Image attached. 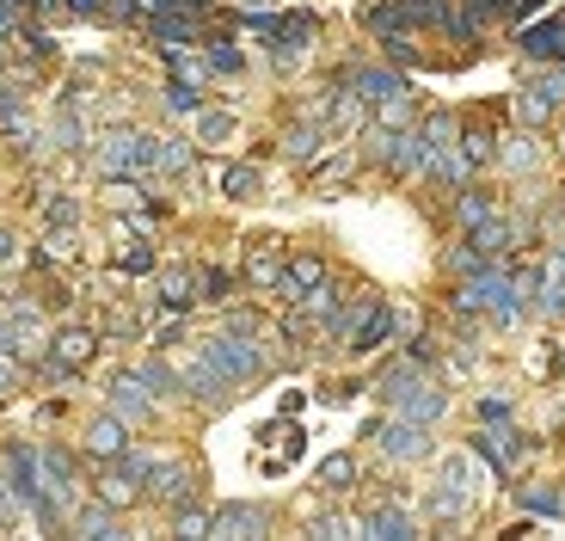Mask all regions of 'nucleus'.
<instances>
[{
  "label": "nucleus",
  "mask_w": 565,
  "mask_h": 541,
  "mask_svg": "<svg viewBox=\"0 0 565 541\" xmlns=\"http://www.w3.org/2000/svg\"><path fill=\"white\" fill-rule=\"evenodd\" d=\"M375 394H382L399 418H418V425H437L443 406H449V394H443V388L430 382V375L412 370V357H406V363H394V370H387L382 382H375Z\"/></svg>",
  "instance_id": "1"
},
{
  "label": "nucleus",
  "mask_w": 565,
  "mask_h": 541,
  "mask_svg": "<svg viewBox=\"0 0 565 541\" xmlns=\"http://www.w3.org/2000/svg\"><path fill=\"white\" fill-rule=\"evenodd\" d=\"M99 172L105 179H148L154 172V136H141V129L99 136Z\"/></svg>",
  "instance_id": "2"
},
{
  "label": "nucleus",
  "mask_w": 565,
  "mask_h": 541,
  "mask_svg": "<svg viewBox=\"0 0 565 541\" xmlns=\"http://www.w3.org/2000/svg\"><path fill=\"white\" fill-rule=\"evenodd\" d=\"M203 351H210V357L222 363L227 375H234V388H241V382H253V375L265 370V351H258V344L246 339V327H227V332H215V339L203 344Z\"/></svg>",
  "instance_id": "3"
},
{
  "label": "nucleus",
  "mask_w": 565,
  "mask_h": 541,
  "mask_svg": "<svg viewBox=\"0 0 565 541\" xmlns=\"http://www.w3.org/2000/svg\"><path fill=\"white\" fill-rule=\"evenodd\" d=\"M369 31H394V25H449V0H399V7H369Z\"/></svg>",
  "instance_id": "4"
},
{
  "label": "nucleus",
  "mask_w": 565,
  "mask_h": 541,
  "mask_svg": "<svg viewBox=\"0 0 565 541\" xmlns=\"http://www.w3.org/2000/svg\"><path fill=\"white\" fill-rule=\"evenodd\" d=\"M93 351H99V332H86V327H62L56 339H50V357H43V370L50 375H74L93 363Z\"/></svg>",
  "instance_id": "5"
},
{
  "label": "nucleus",
  "mask_w": 565,
  "mask_h": 541,
  "mask_svg": "<svg viewBox=\"0 0 565 541\" xmlns=\"http://www.w3.org/2000/svg\"><path fill=\"white\" fill-rule=\"evenodd\" d=\"M265 529H270L265 505H215L210 511V535H222V541H253Z\"/></svg>",
  "instance_id": "6"
},
{
  "label": "nucleus",
  "mask_w": 565,
  "mask_h": 541,
  "mask_svg": "<svg viewBox=\"0 0 565 541\" xmlns=\"http://www.w3.org/2000/svg\"><path fill=\"white\" fill-rule=\"evenodd\" d=\"M473 456H480V462H492L498 474H510V468H523V456H529V443L516 437V431H510L504 418H498V425H486L480 437H473Z\"/></svg>",
  "instance_id": "7"
},
{
  "label": "nucleus",
  "mask_w": 565,
  "mask_h": 541,
  "mask_svg": "<svg viewBox=\"0 0 565 541\" xmlns=\"http://www.w3.org/2000/svg\"><path fill=\"white\" fill-rule=\"evenodd\" d=\"M191 492H198V474L184 468V462H154L148 468V499H160V505H191Z\"/></svg>",
  "instance_id": "8"
},
{
  "label": "nucleus",
  "mask_w": 565,
  "mask_h": 541,
  "mask_svg": "<svg viewBox=\"0 0 565 541\" xmlns=\"http://www.w3.org/2000/svg\"><path fill=\"white\" fill-rule=\"evenodd\" d=\"M382 449H387L394 462L430 456V425H418V418H399V413H394V425H382Z\"/></svg>",
  "instance_id": "9"
},
{
  "label": "nucleus",
  "mask_w": 565,
  "mask_h": 541,
  "mask_svg": "<svg viewBox=\"0 0 565 541\" xmlns=\"http://www.w3.org/2000/svg\"><path fill=\"white\" fill-rule=\"evenodd\" d=\"M105 394H111V413L129 418V425H141V418L154 413V394H148V382H141V375H111V388H105Z\"/></svg>",
  "instance_id": "10"
},
{
  "label": "nucleus",
  "mask_w": 565,
  "mask_h": 541,
  "mask_svg": "<svg viewBox=\"0 0 565 541\" xmlns=\"http://www.w3.org/2000/svg\"><path fill=\"white\" fill-rule=\"evenodd\" d=\"M344 86H351L363 105H382V99H394V93H406V74H394V68H351Z\"/></svg>",
  "instance_id": "11"
},
{
  "label": "nucleus",
  "mask_w": 565,
  "mask_h": 541,
  "mask_svg": "<svg viewBox=\"0 0 565 541\" xmlns=\"http://www.w3.org/2000/svg\"><path fill=\"white\" fill-rule=\"evenodd\" d=\"M129 449V418H117V413H105V418H93L86 425V456H99V462H117Z\"/></svg>",
  "instance_id": "12"
},
{
  "label": "nucleus",
  "mask_w": 565,
  "mask_h": 541,
  "mask_svg": "<svg viewBox=\"0 0 565 541\" xmlns=\"http://www.w3.org/2000/svg\"><path fill=\"white\" fill-rule=\"evenodd\" d=\"M227 388H234V375H227L210 351H203L191 370H184V394H191V400H227Z\"/></svg>",
  "instance_id": "13"
},
{
  "label": "nucleus",
  "mask_w": 565,
  "mask_h": 541,
  "mask_svg": "<svg viewBox=\"0 0 565 541\" xmlns=\"http://www.w3.org/2000/svg\"><path fill=\"white\" fill-rule=\"evenodd\" d=\"M516 241H523V229H516V222H504V215H486L480 229H467V246H473V253H486V258H504Z\"/></svg>",
  "instance_id": "14"
},
{
  "label": "nucleus",
  "mask_w": 565,
  "mask_h": 541,
  "mask_svg": "<svg viewBox=\"0 0 565 541\" xmlns=\"http://www.w3.org/2000/svg\"><path fill=\"white\" fill-rule=\"evenodd\" d=\"M394 327H399V314L387 308V301H369V314H363V327H356L351 351H356V357H363V351H382V344L394 339Z\"/></svg>",
  "instance_id": "15"
},
{
  "label": "nucleus",
  "mask_w": 565,
  "mask_h": 541,
  "mask_svg": "<svg viewBox=\"0 0 565 541\" xmlns=\"http://www.w3.org/2000/svg\"><path fill=\"white\" fill-rule=\"evenodd\" d=\"M356 535H375V541H412L418 529H412V517L399 511V505H375V511H363Z\"/></svg>",
  "instance_id": "16"
},
{
  "label": "nucleus",
  "mask_w": 565,
  "mask_h": 541,
  "mask_svg": "<svg viewBox=\"0 0 565 541\" xmlns=\"http://www.w3.org/2000/svg\"><path fill=\"white\" fill-rule=\"evenodd\" d=\"M523 56L529 62H565V13L547 19V25H529L523 31Z\"/></svg>",
  "instance_id": "17"
},
{
  "label": "nucleus",
  "mask_w": 565,
  "mask_h": 541,
  "mask_svg": "<svg viewBox=\"0 0 565 541\" xmlns=\"http://www.w3.org/2000/svg\"><path fill=\"white\" fill-rule=\"evenodd\" d=\"M320 284H326V265H320V258H282V284H277L282 301H301L308 289H320Z\"/></svg>",
  "instance_id": "18"
},
{
  "label": "nucleus",
  "mask_w": 565,
  "mask_h": 541,
  "mask_svg": "<svg viewBox=\"0 0 565 541\" xmlns=\"http://www.w3.org/2000/svg\"><path fill=\"white\" fill-rule=\"evenodd\" d=\"M74 535H86V541H117L124 535V523H117V505H86V511H74Z\"/></svg>",
  "instance_id": "19"
},
{
  "label": "nucleus",
  "mask_w": 565,
  "mask_h": 541,
  "mask_svg": "<svg viewBox=\"0 0 565 541\" xmlns=\"http://www.w3.org/2000/svg\"><path fill=\"white\" fill-rule=\"evenodd\" d=\"M99 499L117 505V511H124V505H136L141 499V474H129L124 462H111V468L99 474Z\"/></svg>",
  "instance_id": "20"
},
{
  "label": "nucleus",
  "mask_w": 565,
  "mask_h": 541,
  "mask_svg": "<svg viewBox=\"0 0 565 541\" xmlns=\"http://www.w3.org/2000/svg\"><path fill=\"white\" fill-rule=\"evenodd\" d=\"M191 284H198V277H191L184 265L160 270V308H167V314H184L191 301H198V289H191Z\"/></svg>",
  "instance_id": "21"
},
{
  "label": "nucleus",
  "mask_w": 565,
  "mask_h": 541,
  "mask_svg": "<svg viewBox=\"0 0 565 541\" xmlns=\"http://www.w3.org/2000/svg\"><path fill=\"white\" fill-rule=\"evenodd\" d=\"M148 31L160 38V50H172V43H191V38H198V13H154V19H148Z\"/></svg>",
  "instance_id": "22"
},
{
  "label": "nucleus",
  "mask_w": 565,
  "mask_h": 541,
  "mask_svg": "<svg viewBox=\"0 0 565 541\" xmlns=\"http://www.w3.org/2000/svg\"><path fill=\"white\" fill-rule=\"evenodd\" d=\"M535 308L547 314V320H565V265H559V258H553V265H547V277H541Z\"/></svg>",
  "instance_id": "23"
},
{
  "label": "nucleus",
  "mask_w": 565,
  "mask_h": 541,
  "mask_svg": "<svg viewBox=\"0 0 565 541\" xmlns=\"http://www.w3.org/2000/svg\"><path fill=\"white\" fill-rule=\"evenodd\" d=\"M516 505L529 517H565V492L559 486H516Z\"/></svg>",
  "instance_id": "24"
},
{
  "label": "nucleus",
  "mask_w": 565,
  "mask_h": 541,
  "mask_svg": "<svg viewBox=\"0 0 565 541\" xmlns=\"http://www.w3.org/2000/svg\"><path fill=\"white\" fill-rule=\"evenodd\" d=\"M62 7H68L74 19H117V25L136 19V0H62Z\"/></svg>",
  "instance_id": "25"
},
{
  "label": "nucleus",
  "mask_w": 565,
  "mask_h": 541,
  "mask_svg": "<svg viewBox=\"0 0 565 541\" xmlns=\"http://www.w3.org/2000/svg\"><path fill=\"white\" fill-rule=\"evenodd\" d=\"M320 148H326V129L320 124H296L289 136H282V155H289V160H320Z\"/></svg>",
  "instance_id": "26"
},
{
  "label": "nucleus",
  "mask_w": 565,
  "mask_h": 541,
  "mask_svg": "<svg viewBox=\"0 0 565 541\" xmlns=\"http://www.w3.org/2000/svg\"><path fill=\"white\" fill-rule=\"evenodd\" d=\"M246 284L253 289H277L282 284V258L270 253V246H253V258H246Z\"/></svg>",
  "instance_id": "27"
},
{
  "label": "nucleus",
  "mask_w": 565,
  "mask_h": 541,
  "mask_svg": "<svg viewBox=\"0 0 565 541\" xmlns=\"http://www.w3.org/2000/svg\"><path fill=\"white\" fill-rule=\"evenodd\" d=\"M222 191L234 203H246V198H258V191H265V172H258V167H227L222 172Z\"/></svg>",
  "instance_id": "28"
},
{
  "label": "nucleus",
  "mask_w": 565,
  "mask_h": 541,
  "mask_svg": "<svg viewBox=\"0 0 565 541\" xmlns=\"http://www.w3.org/2000/svg\"><path fill=\"white\" fill-rule=\"evenodd\" d=\"M529 93H535L541 105H553V112H559V105H565V62H553V68H541L535 81H529Z\"/></svg>",
  "instance_id": "29"
},
{
  "label": "nucleus",
  "mask_w": 565,
  "mask_h": 541,
  "mask_svg": "<svg viewBox=\"0 0 565 541\" xmlns=\"http://www.w3.org/2000/svg\"><path fill=\"white\" fill-rule=\"evenodd\" d=\"M167 62H172V81H191V86H203V81H210V56H191V50H184V43H172V50H167Z\"/></svg>",
  "instance_id": "30"
},
{
  "label": "nucleus",
  "mask_w": 565,
  "mask_h": 541,
  "mask_svg": "<svg viewBox=\"0 0 565 541\" xmlns=\"http://www.w3.org/2000/svg\"><path fill=\"white\" fill-rule=\"evenodd\" d=\"M191 167V142L179 136H154V172H184Z\"/></svg>",
  "instance_id": "31"
},
{
  "label": "nucleus",
  "mask_w": 565,
  "mask_h": 541,
  "mask_svg": "<svg viewBox=\"0 0 565 541\" xmlns=\"http://www.w3.org/2000/svg\"><path fill=\"white\" fill-rule=\"evenodd\" d=\"M141 382H148V394H184V375L167 370L160 357H148V363H141Z\"/></svg>",
  "instance_id": "32"
},
{
  "label": "nucleus",
  "mask_w": 565,
  "mask_h": 541,
  "mask_svg": "<svg viewBox=\"0 0 565 541\" xmlns=\"http://www.w3.org/2000/svg\"><path fill=\"white\" fill-rule=\"evenodd\" d=\"M351 480H356V462L351 456H326L320 462V486H326V492H351Z\"/></svg>",
  "instance_id": "33"
},
{
  "label": "nucleus",
  "mask_w": 565,
  "mask_h": 541,
  "mask_svg": "<svg viewBox=\"0 0 565 541\" xmlns=\"http://www.w3.org/2000/svg\"><path fill=\"white\" fill-rule=\"evenodd\" d=\"M375 124L382 129H412V93H394V99L375 105Z\"/></svg>",
  "instance_id": "34"
},
{
  "label": "nucleus",
  "mask_w": 565,
  "mask_h": 541,
  "mask_svg": "<svg viewBox=\"0 0 565 541\" xmlns=\"http://www.w3.org/2000/svg\"><path fill=\"white\" fill-rule=\"evenodd\" d=\"M455 215H461V229H480L486 215H498V210H492V198H486V191H461V203H455Z\"/></svg>",
  "instance_id": "35"
},
{
  "label": "nucleus",
  "mask_w": 565,
  "mask_h": 541,
  "mask_svg": "<svg viewBox=\"0 0 565 541\" xmlns=\"http://www.w3.org/2000/svg\"><path fill=\"white\" fill-rule=\"evenodd\" d=\"M198 296L203 301H227V296H234V277H227V270H215V265H203L198 270Z\"/></svg>",
  "instance_id": "36"
},
{
  "label": "nucleus",
  "mask_w": 565,
  "mask_h": 541,
  "mask_svg": "<svg viewBox=\"0 0 565 541\" xmlns=\"http://www.w3.org/2000/svg\"><path fill=\"white\" fill-rule=\"evenodd\" d=\"M167 112H179V117H198V112H203L198 86H191V81H172V86H167Z\"/></svg>",
  "instance_id": "37"
},
{
  "label": "nucleus",
  "mask_w": 565,
  "mask_h": 541,
  "mask_svg": "<svg viewBox=\"0 0 565 541\" xmlns=\"http://www.w3.org/2000/svg\"><path fill=\"white\" fill-rule=\"evenodd\" d=\"M227 136H234L227 112H198V142H227Z\"/></svg>",
  "instance_id": "38"
},
{
  "label": "nucleus",
  "mask_w": 565,
  "mask_h": 541,
  "mask_svg": "<svg viewBox=\"0 0 565 541\" xmlns=\"http://www.w3.org/2000/svg\"><path fill=\"white\" fill-rule=\"evenodd\" d=\"M86 142V129H81V117H74V105L62 99V112H56V148H81Z\"/></svg>",
  "instance_id": "39"
},
{
  "label": "nucleus",
  "mask_w": 565,
  "mask_h": 541,
  "mask_svg": "<svg viewBox=\"0 0 565 541\" xmlns=\"http://www.w3.org/2000/svg\"><path fill=\"white\" fill-rule=\"evenodd\" d=\"M241 68H246V62H241V50L215 38V43H210V74H241Z\"/></svg>",
  "instance_id": "40"
},
{
  "label": "nucleus",
  "mask_w": 565,
  "mask_h": 541,
  "mask_svg": "<svg viewBox=\"0 0 565 541\" xmlns=\"http://www.w3.org/2000/svg\"><path fill=\"white\" fill-rule=\"evenodd\" d=\"M43 215H50V229H56V234H68L74 222H81V203H74V198H50V210H43Z\"/></svg>",
  "instance_id": "41"
},
{
  "label": "nucleus",
  "mask_w": 565,
  "mask_h": 541,
  "mask_svg": "<svg viewBox=\"0 0 565 541\" xmlns=\"http://www.w3.org/2000/svg\"><path fill=\"white\" fill-rule=\"evenodd\" d=\"M172 529H179L184 541H198V535H210V511H191V505H179V523H172Z\"/></svg>",
  "instance_id": "42"
},
{
  "label": "nucleus",
  "mask_w": 565,
  "mask_h": 541,
  "mask_svg": "<svg viewBox=\"0 0 565 541\" xmlns=\"http://www.w3.org/2000/svg\"><path fill=\"white\" fill-rule=\"evenodd\" d=\"M443 486H461V492H473V462H467V456H449V462H443Z\"/></svg>",
  "instance_id": "43"
},
{
  "label": "nucleus",
  "mask_w": 565,
  "mask_h": 541,
  "mask_svg": "<svg viewBox=\"0 0 565 541\" xmlns=\"http://www.w3.org/2000/svg\"><path fill=\"white\" fill-rule=\"evenodd\" d=\"M461 155H467V167H486V160H492V136H486V129L461 136Z\"/></svg>",
  "instance_id": "44"
},
{
  "label": "nucleus",
  "mask_w": 565,
  "mask_h": 541,
  "mask_svg": "<svg viewBox=\"0 0 565 541\" xmlns=\"http://www.w3.org/2000/svg\"><path fill=\"white\" fill-rule=\"evenodd\" d=\"M516 112H523V124H547V117H553V105H541L535 93L523 86V99H516Z\"/></svg>",
  "instance_id": "45"
},
{
  "label": "nucleus",
  "mask_w": 565,
  "mask_h": 541,
  "mask_svg": "<svg viewBox=\"0 0 565 541\" xmlns=\"http://www.w3.org/2000/svg\"><path fill=\"white\" fill-rule=\"evenodd\" d=\"M148 13H203V0H136Z\"/></svg>",
  "instance_id": "46"
},
{
  "label": "nucleus",
  "mask_w": 565,
  "mask_h": 541,
  "mask_svg": "<svg viewBox=\"0 0 565 541\" xmlns=\"http://www.w3.org/2000/svg\"><path fill=\"white\" fill-rule=\"evenodd\" d=\"M25 7H31V0H0V38H7V31H19Z\"/></svg>",
  "instance_id": "47"
},
{
  "label": "nucleus",
  "mask_w": 565,
  "mask_h": 541,
  "mask_svg": "<svg viewBox=\"0 0 565 541\" xmlns=\"http://www.w3.org/2000/svg\"><path fill=\"white\" fill-rule=\"evenodd\" d=\"M313 535L339 541V535H351V523H344V517H313Z\"/></svg>",
  "instance_id": "48"
},
{
  "label": "nucleus",
  "mask_w": 565,
  "mask_h": 541,
  "mask_svg": "<svg viewBox=\"0 0 565 541\" xmlns=\"http://www.w3.org/2000/svg\"><path fill=\"white\" fill-rule=\"evenodd\" d=\"M13 388H19V363H13L7 351H0V400L13 394Z\"/></svg>",
  "instance_id": "49"
},
{
  "label": "nucleus",
  "mask_w": 565,
  "mask_h": 541,
  "mask_svg": "<svg viewBox=\"0 0 565 541\" xmlns=\"http://www.w3.org/2000/svg\"><path fill=\"white\" fill-rule=\"evenodd\" d=\"M480 418H486V425H498V418H510V400H480Z\"/></svg>",
  "instance_id": "50"
},
{
  "label": "nucleus",
  "mask_w": 565,
  "mask_h": 541,
  "mask_svg": "<svg viewBox=\"0 0 565 541\" xmlns=\"http://www.w3.org/2000/svg\"><path fill=\"white\" fill-rule=\"evenodd\" d=\"M124 270H154V253H148V246H136V253H124Z\"/></svg>",
  "instance_id": "51"
},
{
  "label": "nucleus",
  "mask_w": 565,
  "mask_h": 541,
  "mask_svg": "<svg viewBox=\"0 0 565 541\" xmlns=\"http://www.w3.org/2000/svg\"><path fill=\"white\" fill-rule=\"evenodd\" d=\"M13 258H19V234L0 229V265H13Z\"/></svg>",
  "instance_id": "52"
},
{
  "label": "nucleus",
  "mask_w": 565,
  "mask_h": 541,
  "mask_svg": "<svg viewBox=\"0 0 565 541\" xmlns=\"http://www.w3.org/2000/svg\"><path fill=\"white\" fill-rule=\"evenodd\" d=\"M0 351L19 357V344H13V320H7V314H0Z\"/></svg>",
  "instance_id": "53"
},
{
  "label": "nucleus",
  "mask_w": 565,
  "mask_h": 541,
  "mask_svg": "<svg viewBox=\"0 0 565 541\" xmlns=\"http://www.w3.org/2000/svg\"><path fill=\"white\" fill-rule=\"evenodd\" d=\"M535 7H547V0H516V7H510V13H535Z\"/></svg>",
  "instance_id": "54"
},
{
  "label": "nucleus",
  "mask_w": 565,
  "mask_h": 541,
  "mask_svg": "<svg viewBox=\"0 0 565 541\" xmlns=\"http://www.w3.org/2000/svg\"><path fill=\"white\" fill-rule=\"evenodd\" d=\"M559 265H565V246H559Z\"/></svg>",
  "instance_id": "55"
}]
</instances>
